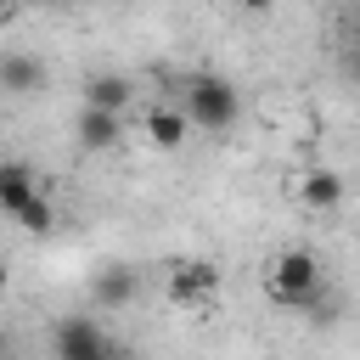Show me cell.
<instances>
[{"label": "cell", "mask_w": 360, "mask_h": 360, "mask_svg": "<svg viewBox=\"0 0 360 360\" xmlns=\"http://www.w3.org/2000/svg\"><path fill=\"white\" fill-rule=\"evenodd\" d=\"M118 135H124L118 112H96V107L79 112V146L84 152H107V146H118Z\"/></svg>", "instance_id": "obj_9"}, {"label": "cell", "mask_w": 360, "mask_h": 360, "mask_svg": "<svg viewBox=\"0 0 360 360\" xmlns=\"http://www.w3.org/2000/svg\"><path fill=\"white\" fill-rule=\"evenodd\" d=\"M349 34H354V45H360V6L349 11Z\"/></svg>", "instance_id": "obj_14"}, {"label": "cell", "mask_w": 360, "mask_h": 360, "mask_svg": "<svg viewBox=\"0 0 360 360\" xmlns=\"http://www.w3.org/2000/svg\"><path fill=\"white\" fill-rule=\"evenodd\" d=\"M0 169H6V163H0Z\"/></svg>", "instance_id": "obj_16"}, {"label": "cell", "mask_w": 360, "mask_h": 360, "mask_svg": "<svg viewBox=\"0 0 360 360\" xmlns=\"http://www.w3.org/2000/svg\"><path fill=\"white\" fill-rule=\"evenodd\" d=\"M135 287H141V276H135V270H124V264H107V270H96V281H90V298H96V309H124V304L135 298Z\"/></svg>", "instance_id": "obj_5"}, {"label": "cell", "mask_w": 360, "mask_h": 360, "mask_svg": "<svg viewBox=\"0 0 360 360\" xmlns=\"http://www.w3.org/2000/svg\"><path fill=\"white\" fill-rule=\"evenodd\" d=\"M264 292H270L281 309H315V298H321V259H315L309 248H287V253L270 264Z\"/></svg>", "instance_id": "obj_2"}, {"label": "cell", "mask_w": 360, "mask_h": 360, "mask_svg": "<svg viewBox=\"0 0 360 360\" xmlns=\"http://www.w3.org/2000/svg\"><path fill=\"white\" fill-rule=\"evenodd\" d=\"M298 197H304L309 208H338V202H343V174H338V169H309L304 186H298Z\"/></svg>", "instance_id": "obj_11"}, {"label": "cell", "mask_w": 360, "mask_h": 360, "mask_svg": "<svg viewBox=\"0 0 360 360\" xmlns=\"http://www.w3.org/2000/svg\"><path fill=\"white\" fill-rule=\"evenodd\" d=\"M34 197H39V191H34V169H28V163H6V169H0V214L17 219Z\"/></svg>", "instance_id": "obj_7"}, {"label": "cell", "mask_w": 360, "mask_h": 360, "mask_svg": "<svg viewBox=\"0 0 360 360\" xmlns=\"http://www.w3.org/2000/svg\"><path fill=\"white\" fill-rule=\"evenodd\" d=\"M180 112H186V124L225 135V129L242 118V96H236V84L219 79V73H191V79L180 84Z\"/></svg>", "instance_id": "obj_1"}, {"label": "cell", "mask_w": 360, "mask_h": 360, "mask_svg": "<svg viewBox=\"0 0 360 360\" xmlns=\"http://www.w3.org/2000/svg\"><path fill=\"white\" fill-rule=\"evenodd\" d=\"M186 129H191V124H186L180 107H152V112H146V135H152V146H163V152H174V146L186 141Z\"/></svg>", "instance_id": "obj_10"}, {"label": "cell", "mask_w": 360, "mask_h": 360, "mask_svg": "<svg viewBox=\"0 0 360 360\" xmlns=\"http://www.w3.org/2000/svg\"><path fill=\"white\" fill-rule=\"evenodd\" d=\"M39 84H45V62H34V56H22V51H6V56H0V90L28 96V90H39Z\"/></svg>", "instance_id": "obj_8"}, {"label": "cell", "mask_w": 360, "mask_h": 360, "mask_svg": "<svg viewBox=\"0 0 360 360\" xmlns=\"http://www.w3.org/2000/svg\"><path fill=\"white\" fill-rule=\"evenodd\" d=\"M129 101H135V84L124 73H96L84 84V107H96V112H124Z\"/></svg>", "instance_id": "obj_6"}, {"label": "cell", "mask_w": 360, "mask_h": 360, "mask_svg": "<svg viewBox=\"0 0 360 360\" xmlns=\"http://www.w3.org/2000/svg\"><path fill=\"white\" fill-rule=\"evenodd\" d=\"M56 360H118V349L101 332V321L68 315V321H56Z\"/></svg>", "instance_id": "obj_3"}, {"label": "cell", "mask_w": 360, "mask_h": 360, "mask_svg": "<svg viewBox=\"0 0 360 360\" xmlns=\"http://www.w3.org/2000/svg\"><path fill=\"white\" fill-rule=\"evenodd\" d=\"M0 292H6V264H0Z\"/></svg>", "instance_id": "obj_15"}, {"label": "cell", "mask_w": 360, "mask_h": 360, "mask_svg": "<svg viewBox=\"0 0 360 360\" xmlns=\"http://www.w3.org/2000/svg\"><path fill=\"white\" fill-rule=\"evenodd\" d=\"M0 360H17V343H11V332H0Z\"/></svg>", "instance_id": "obj_13"}, {"label": "cell", "mask_w": 360, "mask_h": 360, "mask_svg": "<svg viewBox=\"0 0 360 360\" xmlns=\"http://www.w3.org/2000/svg\"><path fill=\"white\" fill-rule=\"evenodd\" d=\"M17 225H22V231H28V236H45V231H51V225H56V208H51V202H45V197H34V202H28V208H22V214H17Z\"/></svg>", "instance_id": "obj_12"}, {"label": "cell", "mask_w": 360, "mask_h": 360, "mask_svg": "<svg viewBox=\"0 0 360 360\" xmlns=\"http://www.w3.org/2000/svg\"><path fill=\"white\" fill-rule=\"evenodd\" d=\"M214 292H219V270H214L208 259H180V264H169V298L202 304V298H214Z\"/></svg>", "instance_id": "obj_4"}]
</instances>
